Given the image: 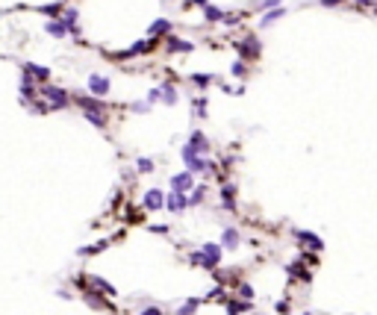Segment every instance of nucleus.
<instances>
[{
  "label": "nucleus",
  "instance_id": "1",
  "mask_svg": "<svg viewBox=\"0 0 377 315\" xmlns=\"http://www.w3.org/2000/svg\"><path fill=\"white\" fill-rule=\"evenodd\" d=\"M188 262H192V265H203V268H215V265L221 262V245H212V242H206L200 250L188 254Z\"/></svg>",
  "mask_w": 377,
  "mask_h": 315
},
{
  "label": "nucleus",
  "instance_id": "2",
  "mask_svg": "<svg viewBox=\"0 0 377 315\" xmlns=\"http://www.w3.org/2000/svg\"><path fill=\"white\" fill-rule=\"evenodd\" d=\"M38 97H45V100H47V109H65V106L71 103L68 92H65V89H59V86H50V82L38 86Z\"/></svg>",
  "mask_w": 377,
  "mask_h": 315
},
{
  "label": "nucleus",
  "instance_id": "3",
  "mask_svg": "<svg viewBox=\"0 0 377 315\" xmlns=\"http://www.w3.org/2000/svg\"><path fill=\"white\" fill-rule=\"evenodd\" d=\"M24 77H27V80H33V82H38V86H45V82H50V68L35 65V62H24Z\"/></svg>",
  "mask_w": 377,
  "mask_h": 315
},
{
  "label": "nucleus",
  "instance_id": "4",
  "mask_svg": "<svg viewBox=\"0 0 377 315\" xmlns=\"http://www.w3.org/2000/svg\"><path fill=\"white\" fill-rule=\"evenodd\" d=\"M206 151H210L206 136L198 130V133H192V136H188V144L183 148V156H200V153H206Z\"/></svg>",
  "mask_w": 377,
  "mask_h": 315
},
{
  "label": "nucleus",
  "instance_id": "5",
  "mask_svg": "<svg viewBox=\"0 0 377 315\" xmlns=\"http://www.w3.org/2000/svg\"><path fill=\"white\" fill-rule=\"evenodd\" d=\"M141 206H144L148 212H159L165 206V192H159V188H148L144 198H141Z\"/></svg>",
  "mask_w": 377,
  "mask_h": 315
},
{
  "label": "nucleus",
  "instance_id": "6",
  "mask_svg": "<svg viewBox=\"0 0 377 315\" xmlns=\"http://www.w3.org/2000/svg\"><path fill=\"white\" fill-rule=\"evenodd\" d=\"M89 92L100 100V97H106L109 94V77H103V74H89Z\"/></svg>",
  "mask_w": 377,
  "mask_h": 315
},
{
  "label": "nucleus",
  "instance_id": "7",
  "mask_svg": "<svg viewBox=\"0 0 377 315\" xmlns=\"http://www.w3.org/2000/svg\"><path fill=\"white\" fill-rule=\"evenodd\" d=\"M82 301L92 306V309H100V312H112V304L106 301L103 295H97V292H92V289H82Z\"/></svg>",
  "mask_w": 377,
  "mask_h": 315
},
{
  "label": "nucleus",
  "instance_id": "8",
  "mask_svg": "<svg viewBox=\"0 0 377 315\" xmlns=\"http://www.w3.org/2000/svg\"><path fill=\"white\" fill-rule=\"evenodd\" d=\"M195 188V174H188V171H183V174H174L171 177V192H192Z\"/></svg>",
  "mask_w": 377,
  "mask_h": 315
},
{
  "label": "nucleus",
  "instance_id": "9",
  "mask_svg": "<svg viewBox=\"0 0 377 315\" xmlns=\"http://www.w3.org/2000/svg\"><path fill=\"white\" fill-rule=\"evenodd\" d=\"M165 206H168V212H183L188 206L186 203V195H183V192H168V195H165Z\"/></svg>",
  "mask_w": 377,
  "mask_h": 315
},
{
  "label": "nucleus",
  "instance_id": "10",
  "mask_svg": "<svg viewBox=\"0 0 377 315\" xmlns=\"http://www.w3.org/2000/svg\"><path fill=\"white\" fill-rule=\"evenodd\" d=\"M236 50H239L242 56L254 59V56H259V50H262V47H259V41L254 38V35H247L245 41H239V47H236Z\"/></svg>",
  "mask_w": 377,
  "mask_h": 315
},
{
  "label": "nucleus",
  "instance_id": "11",
  "mask_svg": "<svg viewBox=\"0 0 377 315\" xmlns=\"http://www.w3.org/2000/svg\"><path fill=\"white\" fill-rule=\"evenodd\" d=\"M45 33L53 35V38H65V35H68V27H65L62 18H50V21L45 24Z\"/></svg>",
  "mask_w": 377,
  "mask_h": 315
},
{
  "label": "nucleus",
  "instance_id": "12",
  "mask_svg": "<svg viewBox=\"0 0 377 315\" xmlns=\"http://www.w3.org/2000/svg\"><path fill=\"white\" fill-rule=\"evenodd\" d=\"M153 47V41H136V45L130 47V50H124V53H115V59H130V56H141V53H148Z\"/></svg>",
  "mask_w": 377,
  "mask_h": 315
},
{
  "label": "nucleus",
  "instance_id": "13",
  "mask_svg": "<svg viewBox=\"0 0 377 315\" xmlns=\"http://www.w3.org/2000/svg\"><path fill=\"white\" fill-rule=\"evenodd\" d=\"M82 115H86V121L94 124L97 130H106V112H103V109H86Z\"/></svg>",
  "mask_w": 377,
  "mask_h": 315
},
{
  "label": "nucleus",
  "instance_id": "14",
  "mask_svg": "<svg viewBox=\"0 0 377 315\" xmlns=\"http://www.w3.org/2000/svg\"><path fill=\"white\" fill-rule=\"evenodd\" d=\"M165 45H168V50H174V53H188V50H195L192 41H183V38H174V35H171Z\"/></svg>",
  "mask_w": 377,
  "mask_h": 315
},
{
  "label": "nucleus",
  "instance_id": "15",
  "mask_svg": "<svg viewBox=\"0 0 377 315\" xmlns=\"http://www.w3.org/2000/svg\"><path fill=\"white\" fill-rule=\"evenodd\" d=\"M62 9H65V3H47V6H35V12H41L47 18H62Z\"/></svg>",
  "mask_w": 377,
  "mask_h": 315
},
{
  "label": "nucleus",
  "instance_id": "16",
  "mask_svg": "<svg viewBox=\"0 0 377 315\" xmlns=\"http://www.w3.org/2000/svg\"><path fill=\"white\" fill-rule=\"evenodd\" d=\"M239 245H242V236H239V230H233V227H227V230H224V247H230V250H236Z\"/></svg>",
  "mask_w": 377,
  "mask_h": 315
},
{
  "label": "nucleus",
  "instance_id": "17",
  "mask_svg": "<svg viewBox=\"0 0 377 315\" xmlns=\"http://www.w3.org/2000/svg\"><path fill=\"white\" fill-rule=\"evenodd\" d=\"M171 30V21L168 18H156V21L151 24V38H156V35H165Z\"/></svg>",
  "mask_w": 377,
  "mask_h": 315
},
{
  "label": "nucleus",
  "instance_id": "18",
  "mask_svg": "<svg viewBox=\"0 0 377 315\" xmlns=\"http://www.w3.org/2000/svg\"><path fill=\"white\" fill-rule=\"evenodd\" d=\"M298 239H301L304 245H309L312 250H321V247H324V245H321V239H318L316 233H304V230H301V233H298Z\"/></svg>",
  "mask_w": 377,
  "mask_h": 315
},
{
  "label": "nucleus",
  "instance_id": "19",
  "mask_svg": "<svg viewBox=\"0 0 377 315\" xmlns=\"http://www.w3.org/2000/svg\"><path fill=\"white\" fill-rule=\"evenodd\" d=\"M159 100H165V103L171 106V103H177V89L174 86H171V82H168V86H162V89H159Z\"/></svg>",
  "mask_w": 377,
  "mask_h": 315
},
{
  "label": "nucleus",
  "instance_id": "20",
  "mask_svg": "<svg viewBox=\"0 0 377 315\" xmlns=\"http://www.w3.org/2000/svg\"><path fill=\"white\" fill-rule=\"evenodd\" d=\"M250 309V304H245V301H227V312L230 315H242Z\"/></svg>",
  "mask_w": 377,
  "mask_h": 315
},
{
  "label": "nucleus",
  "instance_id": "21",
  "mask_svg": "<svg viewBox=\"0 0 377 315\" xmlns=\"http://www.w3.org/2000/svg\"><path fill=\"white\" fill-rule=\"evenodd\" d=\"M109 245V239H103V242H97V245H89V247H80V250H77V254H80V257H92V254H100V250H103V247Z\"/></svg>",
  "mask_w": 377,
  "mask_h": 315
},
{
  "label": "nucleus",
  "instance_id": "22",
  "mask_svg": "<svg viewBox=\"0 0 377 315\" xmlns=\"http://www.w3.org/2000/svg\"><path fill=\"white\" fill-rule=\"evenodd\" d=\"M198 306H200V301H198V298H192V301H186V304L177 309V315H195V312H198Z\"/></svg>",
  "mask_w": 377,
  "mask_h": 315
},
{
  "label": "nucleus",
  "instance_id": "23",
  "mask_svg": "<svg viewBox=\"0 0 377 315\" xmlns=\"http://www.w3.org/2000/svg\"><path fill=\"white\" fill-rule=\"evenodd\" d=\"M221 198H224V206H227V209H233V206H236V203H233L236 186H224V188H221Z\"/></svg>",
  "mask_w": 377,
  "mask_h": 315
},
{
  "label": "nucleus",
  "instance_id": "24",
  "mask_svg": "<svg viewBox=\"0 0 377 315\" xmlns=\"http://www.w3.org/2000/svg\"><path fill=\"white\" fill-rule=\"evenodd\" d=\"M203 192H206V188H203V186L192 188V198H188V195H186V203H188V206H195V203H200V200H203Z\"/></svg>",
  "mask_w": 377,
  "mask_h": 315
},
{
  "label": "nucleus",
  "instance_id": "25",
  "mask_svg": "<svg viewBox=\"0 0 377 315\" xmlns=\"http://www.w3.org/2000/svg\"><path fill=\"white\" fill-rule=\"evenodd\" d=\"M136 168H139L141 174H151V171H153V159H148V156H141L139 162H136Z\"/></svg>",
  "mask_w": 377,
  "mask_h": 315
},
{
  "label": "nucleus",
  "instance_id": "26",
  "mask_svg": "<svg viewBox=\"0 0 377 315\" xmlns=\"http://www.w3.org/2000/svg\"><path fill=\"white\" fill-rule=\"evenodd\" d=\"M192 82L203 89V86H210V82H212V77H210V74H192Z\"/></svg>",
  "mask_w": 377,
  "mask_h": 315
},
{
  "label": "nucleus",
  "instance_id": "27",
  "mask_svg": "<svg viewBox=\"0 0 377 315\" xmlns=\"http://www.w3.org/2000/svg\"><path fill=\"white\" fill-rule=\"evenodd\" d=\"M277 18H283V9H271L265 18H262V27H268L271 21H277Z\"/></svg>",
  "mask_w": 377,
  "mask_h": 315
},
{
  "label": "nucleus",
  "instance_id": "28",
  "mask_svg": "<svg viewBox=\"0 0 377 315\" xmlns=\"http://www.w3.org/2000/svg\"><path fill=\"white\" fill-rule=\"evenodd\" d=\"M206 18H210V21H218V18H221V9H215V6H206Z\"/></svg>",
  "mask_w": 377,
  "mask_h": 315
},
{
  "label": "nucleus",
  "instance_id": "29",
  "mask_svg": "<svg viewBox=\"0 0 377 315\" xmlns=\"http://www.w3.org/2000/svg\"><path fill=\"white\" fill-rule=\"evenodd\" d=\"M239 295H242L245 301H250V298H254V289H250L247 283H242V286H239Z\"/></svg>",
  "mask_w": 377,
  "mask_h": 315
},
{
  "label": "nucleus",
  "instance_id": "30",
  "mask_svg": "<svg viewBox=\"0 0 377 315\" xmlns=\"http://www.w3.org/2000/svg\"><path fill=\"white\" fill-rule=\"evenodd\" d=\"M233 77H245V62H233Z\"/></svg>",
  "mask_w": 377,
  "mask_h": 315
},
{
  "label": "nucleus",
  "instance_id": "31",
  "mask_svg": "<svg viewBox=\"0 0 377 315\" xmlns=\"http://www.w3.org/2000/svg\"><path fill=\"white\" fill-rule=\"evenodd\" d=\"M139 315H162V309H159V306H144Z\"/></svg>",
  "mask_w": 377,
  "mask_h": 315
},
{
  "label": "nucleus",
  "instance_id": "32",
  "mask_svg": "<svg viewBox=\"0 0 377 315\" xmlns=\"http://www.w3.org/2000/svg\"><path fill=\"white\" fill-rule=\"evenodd\" d=\"M274 309H277V312H280V315H286V312H289V304H286V301H280V304L274 306Z\"/></svg>",
  "mask_w": 377,
  "mask_h": 315
},
{
  "label": "nucleus",
  "instance_id": "33",
  "mask_svg": "<svg viewBox=\"0 0 377 315\" xmlns=\"http://www.w3.org/2000/svg\"><path fill=\"white\" fill-rule=\"evenodd\" d=\"M148 106L151 103H133V112H148Z\"/></svg>",
  "mask_w": 377,
  "mask_h": 315
},
{
  "label": "nucleus",
  "instance_id": "34",
  "mask_svg": "<svg viewBox=\"0 0 377 315\" xmlns=\"http://www.w3.org/2000/svg\"><path fill=\"white\" fill-rule=\"evenodd\" d=\"M277 3H280V0H262L259 6H262V9H271V6H277Z\"/></svg>",
  "mask_w": 377,
  "mask_h": 315
},
{
  "label": "nucleus",
  "instance_id": "35",
  "mask_svg": "<svg viewBox=\"0 0 377 315\" xmlns=\"http://www.w3.org/2000/svg\"><path fill=\"white\" fill-rule=\"evenodd\" d=\"M151 230H153V233H168V227H165V224H153Z\"/></svg>",
  "mask_w": 377,
  "mask_h": 315
},
{
  "label": "nucleus",
  "instance_id": "36",
  "mask_svg": "<svg viewBox=\"0 0 377 315\" xmlns=\"http://www.w3.org/2000/svg\"><path fill=\"white\" fill-rule=\"evenodd\" d=\"M321 3H324V6H339L342 0H321Z\"/></svg>",
  "mask_w": 377,
  "mask_h": 315
},
{
  "label": "nucleus",
  "instance_id": "37",
  "mask_svg": "<svg viewBox=\"0 0 377 315\" xmlns=\"http://www.w3.org/2000/svg\"><path fill=\"white\" fill-rule=\"evenodd\" d=\"M357 3H360V6H368V3H371V0H357Z\"/></svg>",
  "mask_w": 377,
  "mask_h": 315
},
{
  "label": "nucleus",
  "instance_id": "38",
  "mask_svg": "<svg viewBox=\"0 0 377 315\" xmlns=\"http://www.w3.org/2000/svg\"><path fill=\"white\" fill-rule=\"evenodd\" d=\"M306 315H309V312H306Z\"/></svg>",
  "mask_w": 377,
  "mask_h": 315
}]
</instances>
